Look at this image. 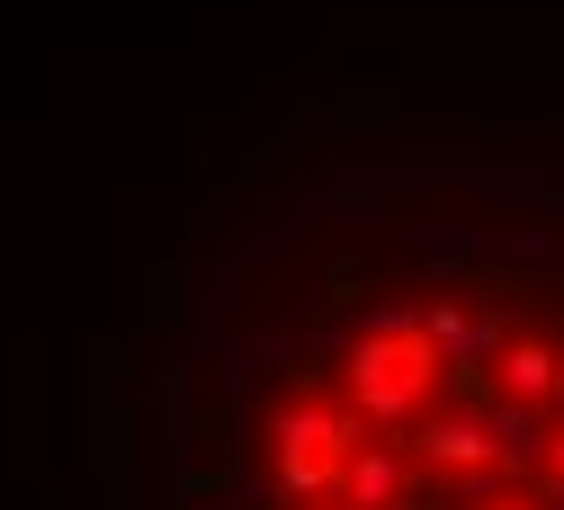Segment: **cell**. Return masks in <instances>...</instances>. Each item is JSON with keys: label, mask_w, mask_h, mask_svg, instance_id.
Returning <instances> with one entry per match:
<instances>
[{"label": "cell", "mask_w": 564, "mask_h": 510, "mask_svg": "<svg viewBox=\"0 0 564 510\" xmlns=\"http://www.w3.org/2000/svg\"><path fill=\"white\" fill-rule=\"evenodd\" d=\"M403 448L421 475H466V466H492V440H484V394H457L440 412H421L403 430Z\"/></svg>", "instance_id": "obj_5"}, {"label": "cell", "mask_w": 564, "mask_h": 510, "mask_svg": "<svg viewBox=\"0 0 564 510\" xmlns=\"http://www.w3.org/2000/svg\"><path fill=\"white\" fill-rule=\"evenodd\" d=\"M492 394H511V403H555L564 394V349L546 340V332H511L502 340V358H492Z\"/></svg>", "instance_id": "obj_6"}, {"label": "cell", "mask_w": 564, "mask_h": 510, "mask_svg": "<svg viewBox=\"0 0 564 510\" xmlns=\"http://www.w3.org/2000/svg\"><path fill=\"white\" fill-rule=\"evenodd\" d=\"M484 440H492V466L520 484L546 457V412L538 403H511V394H484Z\"/></svg>", "instance_id": "obj_7"}, {"label": "cell", "mask_w": 564, "mask_h": 510, "mask_svg": "<svg viewBox=\"0 0 564 510\" xmlns=\"http://www.w3.org/2000/svg\"><path fill=\"white\" fill-rule=\"evenodd\" d=\"M538 510H564V484H538Z\"/></svg>", "instance_id": "obj_11"}, {"label": "cell", "mask_w": 564, "mask_h": 510, "mask_svg": "<svg viewBox=\"0 0 564 510\" xmlns=\"http://www.w3.org/2000/svg\"><path fill=\"white\" fill-rule=\"evenodd\" d=\"M538 484H564V430H546V457H538Z\"/></svg>", "instance_id": "obj_9"}, {"label": "cell", "mask_w": 564, "mask_h": 510, "mask_svg": "<svg viewBox=\"0 0 564 510\" xmlns=\"http://www.w3.org/2000/svg\"><path fill=\"white\" fill-rule=\"evenodd\" d=\"M484 510H538V492H492Z\"/></svg>", "instance_id": "obj_10"}, {"label": "cell", "mask_w": 564, "mask_h": 510, "mask_svg": "<svg viewBox=\"0 0 564 510\" xmlns=\"http://www.w3.org/2000/svg\"><path fill=\"white\" fill-rule=\"evenodd\" d=\"M340 510H448L440 492H421V466L403 440H386V430H368L359 448L340 457Z\"/></svg>", "instance_id": "obj_4"}, {"label": "cell", "mask_w": 564, "mask_h": 510, "mask_svg": "<svg viewBox=\"0 0 564 510\" xmlns=\"http://www.w3.org/2000/svg\"><path fill=\"white\" fill-rule=\"evenodd\" d=\"M296 510H323V501H296Z\"/></svg>", "instance_id": "obj_12"}, {"label": "cell", "mask_w": 564, "mask_h": 510, "mask_svg": "<svg viewBox=\"0 0 564 510\" xmlns=\"http://www.w3.org/2000/svg\"><path fill=\"white\" fill-rule=\"evenodd\" d=\"M555 403H564V394H555Z\"/></svg>", "instance_id": "obj_13"}, {"label": "cell", "mask_w": 564, "mask_h": 510, "mask_svg": "<svg viewBox=\"0 0 564 510\" xmlns=\"http://www.w3.org/2000/svg\"><path fill=\"white\" fill-rule=\"evenodd\" d=\"M421 340L440 349V377L457 394H492V358H502L511 323L492 314V305H466V296H440L431 314H421Z\"/></svg>", "instance_id": "obj_3"}, {"label": "cell", "mask_w": 564, "mask_h": 510, "mask_svg": "<svg viewBox=\"0 0 564 510\" xmlns=\"http://www.w3.org/2000/svg\"><path fill=\"white\" fill-rule=\"evenodd\" d=\"M260 440H269V484L278 501H332L340 484V457L368 440V421L332 403V394H288L269 421H260Z\"/></svg>", "instance_id": "obj_2"}, {"label": "cell", "mask_w": 564, "mask_h": 510, "mask_svg": "<svg viewBox=\"0 0 564 510\" xmlns=\"http://www.w3.org/2000/svg\"><path fill=\"white\" fill-rule=\"evenodd\" d=\"M431 394H440V349L421 340V314L386 305V314H368L359 332H349V349H340V403L359 412L368 430L403 440V430L431 412Z\"/></svg>", "instance_id": "obj_1"}, {"label": "cell", "mask_w": 564, "mask_h": 510, "mask_svg": "<svg viewBox=\"0 0 564 510\" xmlns=\"http://www.w3.org/2000/svg\"><path fill=\"white\" fill-rule=\"evenodd\" d=\"M412 242L431 251L440 269H466V260H475V234H466V225H431V234H412Z\"/></svg>", "instance_id": "obj_8"}]
</instances>
